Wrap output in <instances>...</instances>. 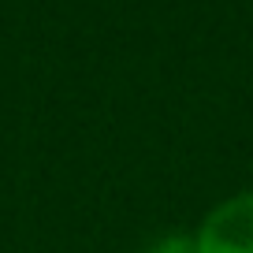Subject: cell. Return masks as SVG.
Here are the masks:
<instances>
[{
    "label": "cell",
    "instance_id": "cell-1",
    "mask_svg": "<svg viewBox=\"0 0 253 253\" xmlns=\"http://www.w3.org/2000/svg\"><path fill=\"white\" fill-rule=\"evenodd\" d=\"M194 242L198 253H253V190L220 201Z\"/></svg>",
    "mask_w": 253,
    "mask_h": 253
},
{
    "label": "cell",
    "instance_id": "cell-2",
    "mask_svg": "<svg viewBox=\"0 0 253 253\" xmlns=\"http://www.w3.org/2000/svg\"><path fill=\"white\" fill-rule=\"evenodd\" d=\"M149 253H198V242L186 235H164Z\"/></svg>",
    "mask_w": 253,
    "mask_h": 253
}]
</instances>
